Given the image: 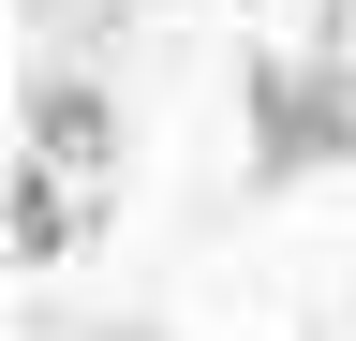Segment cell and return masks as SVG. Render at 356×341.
<instances>
[{
    "instance_id": "obj_1",
    "label": "cell",
    "mask_w": 356,
    "mask_h": 341,
    "mask_svg": "<svg viewBox=\"0 0 356 341\" xmlns=\"http://www.w3.org/2000/svg\"><path fill=\"white\" fill-rule=\"evenodd\" d=\"M104 149H119L104 90H89V74H44V90H30V163H60V178H89Z\"/></svg>"
},
{
    "instance_id": "obj_2",
    "label": "cell",
    "mask_w": 356,
    "mask_h": 341,
    "mask_svg": "<svg viewBox=\"0 0 356 341\" xmlns=\"http://www.w3.org/2000/svg\"><path fill=\"white\" fill-rule=\"evenodd\" d=\"M0 252H15V267H60V252H74V193H60V163H15V193H0Z\"/></svg>"
}]
</instances>
